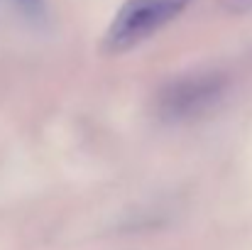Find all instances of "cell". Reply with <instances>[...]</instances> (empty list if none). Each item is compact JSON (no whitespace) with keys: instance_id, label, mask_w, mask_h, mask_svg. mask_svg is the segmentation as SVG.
<instances>
[{"instance_id":"cell-1","label":"cell","mask_w":252,"mask_h":250,"mask_svg":"<svg viewBox=\"0 0 252 250\" xmlns=\"http://www.w3.org/2000/svg\"><path fill=\"white\" fill-rule=\"evenodd\" d=\"M186 5L189 0H127L105 35V49L113 54L132 49L171 22Z\"/></svg>"},{"instance_id":"cell-2","label":"cell","mask_w":252,"mask_h":250,"mask_svg":"<svg viewBox=\"0 0 252 250\" xmlns=\"http://www.w3.org/2000/svg\"><path fill=\"white\" fill-rule=\"evenodd\" d=\"M218 96V83L216 81H193V83H179L171 93H167V113L169 115H186L198 108H203L206 101Z\"/></svg>"},{"instance_id":"cell-3","label":"cell","mask_w":252,"mask_h":250,"mask_svg":"<svg viewBox=\"0 0 252 250\" xmlns=\"http://www.w3.org/2000/svg\"><path fill=\"white\" fill-rule=\"evenodd\" d=\"M225 2H228V7L235 10V12H243V10H250L252 7V0H225Z\"/></svg>"},{"instance_id":"cell-4","label":"cell","mask_w":252,"mask_h":250,"mask_svg":"<svg viewBox=\"0 0 252 250\" xmlns=\"http://www.w3.org/2000/svg\"><path fill=\"white\" fill-rule=\"evenodd\" d=\"M22 2H25L27 7H37V2H39V0H22Z\"/></svg>"}]
</instances>
